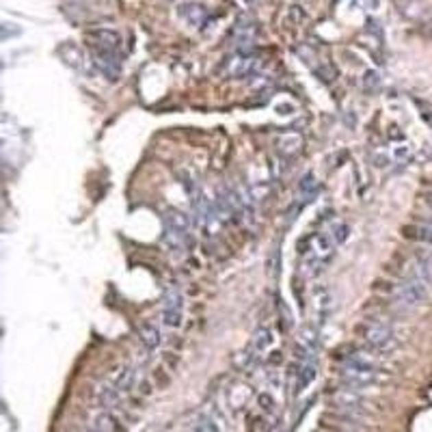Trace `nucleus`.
Returning <instances> with one entry per match:
<instances>
[{
    "label": "nucleus",
    "mask_w": 432,
    "mask_h": 432,
    "mask_svg": "<svg viewBox=\"0 0 432 432\" xmlns=\"http://www.w3.org/2000/svg\"><path fill=\"white\" fill-rule=\"evenodd\" d=\"M121 396H123V394L119 392V389L106 379L104 383H99V385L95 387L93 402H95V407H99V409H110V407L117 405Z\"/></svg>",
    "instance_id": "obj_15"
},
{
    "label": "nucleus",
    "mask_w": 432,
    "mask_h": 432,
    "mask_svg": "<svg viewBox=\"0 0 432 432\" xmlns=\"http://www.w3.org/2000/svg\"><path fill=\"white\" fill-rule=\"evenodd\" d=\"M328 234L333 236V240L337 244H341L346 238H348V225H346V223H333L328 227Z\"/></svg>",
    "instance_id": "obj_25"
},
{
    "label": "nucleus",
    "mask_w": 432,
    "mask_h": 432,
    "mask_svg": "<svg viewBox=\"0 0 432 432\" xmlns=\"http://www.w3.org/2000/svg\"><path fill=\"white\" fill-rule=\"evenodd\" d=\"M339 376L344 381L346 387H352V389H368V387H374L381 383V372H372V370H361V368H344L341 365V372Z\"/></svg>",
    "instance_id": "obj_10"
},
{
    "label": "nucleus",
    "mask_w": 432,
    "mask_h": 432,
    "mask_svg": "<svg viewBox=\"0 0 432 432\" xmlns=\"http://www.w3.org/2000/svg\"><path fill=\"white\" fill-rule=\"evenodd\" d=\"M402 277H413V279H420V281H426L428 285H432V251L415 253L405 264Z\"/></svg>",
    "instance_id": "obj_9"
},
{
    "label": "nucleus",
    "mask_w": 432,
    "mask_h": 432,
    "mask_svg": "<svg viewBox=\"0 0 432 432\" xmlns=\"http://www.w3.org/2000/svg\"><path fill=\"white\" fill-rule=\"evenodd\" d=\"M331 402H333V407L346 415H361L365 411V400L363 396L359 394V389H352V387H341L337 389V392L333 394V398H331Z\"/></svg>",
    "instance_id": "obj_8"
},
{
    "label": "nucleus",
    "mask_w": 432,
    "mask_h": 432,
    "mask_svg": "<svg viewBox=\"0 0 432 432\" xmlns=\"http://www.w3.org/2000/svg\"><path fill=\"white\" fill-rule=\"evenodd\" d=\"M430 158H432V141H430Z\"/></svg>",
    "instance_id": "obj_29"
},
{
    "label": "nucleus",
    "mask_w": 432,
    "mask_h": 432,
    "mask_svg": "<svg viewBox=\"0 0 432 432\" xmlns=\"http://www.w3.org/2000/svg\"><path fill=\"white\" fill-rule=\"evenodd\" d=\"M318 193H320V184L315 182L313 173H307V176L302 178V180L298 182V186H296L298 204H302V206H305L307 201H313L315 197H318Z\"/></svg>",
    "instance_id": "obj_20"
},
{
    "label": "nucleus",
    "mask_w": 432,
    "mask_h": 432,
    "mask_svg": "<svg viewBox=\"0 0 432 432\" xmlns=\"http://www.w3.org/2000/svg\"><path fill=\"white\" fill-rule=\"evenodd\" d=\"M426 206L430 208V212H432V189L426 193Z\"/></svg>",
    "instance_id": "obj_28"
},
{
    "label": "nucleus",
    "mask_w": 432,
    "mask_h": 432,
    "mask_svg": "<svg viewBox=\"0 0 432 432\" xmlns=\"http://www.w3.org/2000/svg\"><path fill=\"white\" fill-rule=\"evenodd\" d=\"M344 368H361V370H372V372H381L379 363V355L372 352L370 348H355L348 350L341 359Z\"/></svg>",
    "instance_id": "obj_12"
},
{
    "label": "nucleus",
    "mask_w": 432,
    "mask_h": 432,
    "mask_svg": "<svg viewBox=\"0 0 432 432\" xmlns=\"http://www.w3.org/2000/svg\"><path fill=\"white\" fill-rule=\"evenodd\" d=\"M302 147H305V139H302L300 132H281L275 136V152L281 156V158H296Z\"/></svg>",
    "instance_id": "obj_13"
},
{
    "label": "nucleus",
    "mask_w": 432,
    "mask_h": 432,
    "mask_svg": "<svg viewBox=\"0 0 432 432\" xmlns=\"http://www.w3.org/2000/svg\"><path fill=\"white\" fill-rule=\"evenodd\" d=\"M270 344H272V331L268 326H262V328H257L255 331V335L251 339V348L262 357L268 348H270Z\"/></svg>",
    "instance_id": "obj_22"
},
{
    "label": "nucleus",
    "mask_w": 432,
    "mask_h": 432,
    "mask_svg": "<svg viewBox=\"0 0 432 432\" xmlns=\"http://www.w3.org/2000/svg\"><path fill=\"white\" fill-rule=\"evenodd\" d=\"M178 16L191 26H204L206 22V7L195 0H186V3L178 5Z\"/></svg>",
    "instance_id": "obj_16"
},
{
    "label": "nucleus",
    "mask_w": 432,
    "mask_h": 432,
    "mask_svg": "<svg viewBox=\"0 0 432 432\" xmlns=\"http://www.w3.org/2000/svg\"><path fill=\"white\" fill-rule=\"evenodd\" d=\"M139 337H141V344L145 346L149 352H154L156 348H160V344H163L160 326H158L156 322H152V320H145L139 326Z\"/></svg>",
    "instance_id": "obj_18"
},
{
    "label": "nucleus",
    "mask_w": 432,
    "mask_h": 432,
    "mask_svg": "<svg viewBox=\"0 0 432 432\" xmlns=\"http://www.w3.org/2000/svg\"><path fill=\"white\" fill-rule=\"evenodd\" d=\"M264 67V61L257 59L251 52H236L229 59L223 61L221 71L227 78H249L259 74V69Z\"/></svg>",
    "instance_id": "obj_4"
},
{
    "label": "nucleus",
    "mask_w": 432,
    "mask_h": 432,
    "mask_svg": "<svg viewBox=\"0 0 432 432\" xmlns=\"http://www.w3.org/2000/svg\"><path fill=\"white\" fill-rule=\"evenodd\" d=\"M163 229H165V242L169 249H182L189 244L191 236V221L182 210L169 208L163 214Z\"/></svg>",
    "instance_id": "obj_3"
},
{
    "label": "nucleus",
    "mask_w": 432,
    "mask_h": 432,
    "mask_svg": "<svg viewBox=\"0 0 432 432\" xmlns=\"http://www.w3.org/2000/svg\"><path fill=\"white\" fill-rule=\"evenodd\" d=\"M195 432H221V430H219V424L214 422L212 415H201Z\"/></svg>",
    "instance_id": "obj_24"
},
{
    "label": "nucleus",
    "mask_w": 432,
    "mask_h": 432,
    "mask_svg": "<svg viewBox=\"0 0 432 432\" xmlns=\"http://www.w3.org/2000/svg\"><path fill=\"white\" fill-rule=\"evenodd\" d=\"M337 242L333 240L328 232L324 234H313L305 240L302 244V262H305V268L311 270H322V266L328 262L335 253Z\"/></svg>",
    "instance_id": "obj_2"
},
{
    "label": "nucleus",
    "mask_w": 432,
    "mask_h": 432,
    "mask_svg": "<svg viewBox=\"0 0 432 432\" xmlns=\"http://www.w3.org/2000/svg\"><path fill=\"white\" fill-rule=\"evenodd\" d=\"M394 296L400 305H405V307L424 305L430 296V285L426 281L413 279V277H402V281L396 285Z\"/></svg>",
    "instance_id": "obj_5"
},
{
    "label": "nucleus",
    "mask_w": 432,
    "mask_h": 432,
    "mask_svg": "<svg viewBox=\"0 0 432 432\" xmlns=\"http://www.w3.org/2000/svg\"><path fill=\"white\" fill-rule=\"evenodd\" d=\"M379 84H381V76H379V71H365V76L361 80V86L365 91H376L379 89Z\"/></svg>",
    "instance_id": "obj_26"
},
{
    "label": "nucleus",
    "mask_w": 432,
    "mask_h": 432,
    "mask_svg": "<svg viewBox=\"0 0 432 432\" xmlns=\"http://www.w3.org/2000/svg\"><path fill=\"white\" fill-rule=\"evenodd\" d=\"M108 381L119 389L121 394H128L130 389L134 387V381H136V368L134 365H130V363H125V365H119L117 370H115L110 376H108Z\"/></svg>",
    "instance_id": "obj_17"
},
{
    "label": "nucleus",
    "mask_w": 432,
    "mask_h": 432,
    "mask_svg": "<svg viewBox=\"0 0 432 432\" xmlns=\"http://www.w3.org/2000/svg\"><path fill=\"white\" fill-rule=\"evenodd\" d=\"M359 333H361V339L365 341L368 348L379 357L389 355L398 344L394 326L385 320H368L359 326Z\"/></svg>",
    "instance_id": "obj_1"
},
{
    "label": "nucleus",
    "mask_w": 432,
    "mask_h": 432,
    "mask_svg": "<svg viewBox=\"0 0 432 432\" xmlns=\"http://www.w3.org/2000/svg\"><path fill=\"white\" fill-rule=\"evenodd\" d=\"M93 428L99 430V432H123V422L115 411L102 409V413L95 417Z\"/></svg>",
    "instance_id": "obj_19"
},
{
    "label": "nucleus",
    "mask_w": 432,
    "mask_h": 432,
    "mask_svg": "<svg viewBox=\"0 0 432 432\" xmlns=\"http://www.w3.org/2000/svg\"><path fill=\"white\" fill-rule=\"evenodd\" d=\"M417 104H420V115H422V117H424V121L428 123V125H432V106L430 104H426V102H417Z\"/></svg>",
    "instance_id": "obj_27"
},
{
    "label": "nucleus",
    "mask_w": 432,
    "mask_h": 432,
    "mask_svg": "<svg viewBox=\"0 0 432 432\" xmlns=\"http://www.w3.org/2000/svg\"><path fill=\"white\" fill-rule=\"evenodd\" d=\"M184 320V294L178 283H169L163 296V322L169 328H178Z\"/></svg>",
    "instance_id": "obj_6"
},
{
    "label": "nucleus",
    "mask_w": 432,
    "mask_h": 432,
    "mask_svg": "<svg viewBox=\"0 0 432 432\" xmlns=\"http://www.w3.org/2000/svg\"><path fill=\"white\" fill-rule=\"evenodd\" d=\"M318 376V355H296V368H294V396L302 394L305 389Z\"/></svg>",
    "instance_id": "obj_7"
},
{
    "label": "nucleus",
    "mask_w": 432,
    "mask_h": 432,
    "mask_svg": "<svg viewBox=\"0 0 432 432\" xmlns=\"http://www.w3.org/2000/svg\"><path fill=\"white\" fill-rule=\"evenodd\" d=\"M89 39V46L93 52H108V54H117L121 48V37L119 33L110 31V28H97L86 35Z\"/></svg>",
    "instance_id": "obj_11"
},
{
    "label": "nucleus",
    "mask_w": 432,
    "mask_h": 432,
    "mask_svg": "<svg viewBox=\"0 0 432 432\" xmlns=\"http://www.w3.org/2000/svg\"><path fill=\"white\" fill-rule=\"evenodd\" d=\"M93 63L102 71L108 80H117L121 74V63L119 54H108V52H93Z\"/></svg>",
    "instance_id": "obj_14"
},
{
    "label": "nucleus",
    "mask_w": 432,
    "mask_h": 432,
    "mask_svg": "<svg viewBox=\"0 0 432 432\" xmlns=\"http://www.w3.org/2000/svg\"><path fill=\"white\" fill-rule=\"evenodd\" d=\"M313 311H315V318L318 322H324V318L331 311V292L320 287V290L313 292Z\"/></svg>",
    "instance_id": "obj_21"
},
{
    "label": "nucleus",
    "mask_w": 432,
    "mask_h": 432,
    "mask_svg": "<svg viewBox=\"0 0 432 432\" xmlns=\"http://www.w3.org/2000/svg\"><path fill=\"white\" fill-rule=\"evenodd\" d=\"M409 232H413L409 236H413L415 240H420V242L428 244V247H432V216L426 221H422V223H417L415 227H411Z\"/></svg>",
    "instance_id": "obj_23"
}]
</instances>
